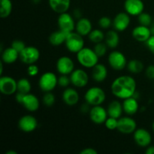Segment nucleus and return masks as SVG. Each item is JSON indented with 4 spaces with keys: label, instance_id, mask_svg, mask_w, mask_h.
<instances>
[{
    "label": "nucleus",
    "instance_id": "obj_37",
    "mask_svg": "<svg viewBox=\"0 0 154 154\" xmlns=\"http://www.w3.org/2000/svg\"><path fill=\"white\" fill-rule=\"evenodd\" d=\"M113 23V21L108 17H102L99 20V26L100 28L106 29H108Z\"/></svg>",
    "mask_w": 154,
    "mask_h": 154
},
{
    "label": "nucleus",
    "instance_id": "obj_23",
    "mask_svg": "<svg viewBox=\"0 0 154 154\" xmlns=\"http://www.w3.org/2000/svg\"><path fill=\"white\" fill-rule=\"evenodd\" d=\"M108 76V69L103 64L98 63L92 70V78L96 82L102 83L105 81Z\"/></svg>",
    "mask_w": 154,
    "mask_h": 154
},
{
    "label": "nucleus",
    "instance_id": "obj_1",
    "mask_svg": "<svg viewBox=\"0 0 154 154\" xmlns=\"http://www.w3.org/2000/svg\"><path fill=\"white\" fill-rule=\"evenodd\" d=\"M136 81L129 75H122L112 82L111 90L112 94L117 99H126L132 97L136 93Z\"/></svg>",
    "mask_w": 154,
    "mask_h": 154
},
{
    "label": "nucleus",
    "instance_id": "obj_36",
    "mask_svg": "<svg viewBox=\"0 0 154 154\" xmlns=\"http://www.w3.org/2000/svg\"><path fill=\"white\" fill-rule=\"evenodd\" d=\"M118 125V119L114 118V117H108L105 122V126L109 130H114L117 129Z\"/></svg>",
    "mask_w": 154,
    "mask_h": 154
},
{
    "label": "nucleus",
    "instance_id": "obj_28",
    "mask_svg": "<svg viewBox=\"0 0 154 154\" xmlns=\"http://www.w3.org/2000/svg\"><path fill=\"white\" fill-rule=\"evenodd\" d=\"M105 44L108 47L111 49H114L117 48L120 43V36H119L117 31L114 30H109L105 34Z\"/></svg>",
    "mask_w": 154,
    "mask_h": 154
},
{
    "label": "nucleus",
    "instance_id": "obj_50",
    "mask_svg": "<svg viewBox=\"0 0 154 154\" xmlns=\"http://www.w3.org/2000/svg\"><path fill=\"white\" fill-rule=\"evenodd\" d=\"M41 0H33V2H34L35 3H38Z\"/></svg>",
    "mask_w": 154,
    "mask_h": 154
},
{
    "label": "nucleus",
    "instance_id": "obj_47",
    "mask_svg": "<svg viewBox=\"0 0 154 154\" xmlns=\"http://www.w3.org/2000/svg\"><path fill=\"white\" fill-rule=\"evenodd\" d=\"M3 62L2 61L1 63H0V66H1V69H0V75L1 76H2V72H3Z\"/></svg>",
    "mask_w": 154,
    "mask_h": 154
},
{
    "label": "nucleus",
    "instance_id": "obj_21",
    "mask_svg": "<svg viewBox=\"0 0 154 154\" xmlns=\"http://www.w3.org/2000/svg\"><path fill=\"white\" fill-rule=\"evenodd\" d=\"M79 94L74 88H66L63 93V100L66 105L73 106L79 102Z\"/></svg>",
    "mask_w": 154,
    "mask_h": 154
},
{
    "label": "nucleus",
    "instance_id": "obj_27",
    "mask_svg": "<svg viewBox=\"0 0 154 154\" xmlns=\"http://www.w3.org/2000/svg\"><path fill=\"white\" fill-rule=\"evenodd\" d=\"M69 33H66L62 30L59 29L58 31L54 32L49 36V42L53 46H60L65 43L66 40V37Z\"/></svg>",
    "mask_w": 154,
    "mask_h": 154
},
{
    "label": "nucleus",
    "instance_id": "obj_32",
    "mask_svg": "<svg viewBox=\"0 0 154 154\" xmlns=\"http://www.w3.org/2000/svg\"><path fill=\"white\" fill-rule=\"evenodd\" d=\"M105 35L101 29H93L88 35V38L90 42L95 44L102 42V41L105 39Z\"/></svg>",
    "mask_w": 154,
    "mask_h": 154
},
{
    "label": "nucleus",
    "instance_id": "obj_22",
    "mask_svg": "<svg viewBox=\"0 0 154 154\" xmlns=\"http://www.w3.org/2000/svg\"><path fill=\"white\" fill-rule=\"evenodd\" d=\"M51 8L57 14L67 12L70 8L71 0H48Z\"/></svg>",
    "mask_w": 154,
    "mask_h": 154
},
{
    "label": "nucleus",
    "instance_id": "obj_44",
    "mask_svg": "<svg viewBox=\"0 0 154 154\" xmlns=\"http://www.w3.org/2000/svg\"><path fill=\"white\" fill-rule=\"evenodd\" d=\"M90 105H89L88 103L85 104V105H82V106H81V111H82L83 113H87V112H90Z\"/></svg>",
    "mask_w": 154,
    "mask_h": 154
},
{
    "label": "nucleus",
    "instance_id": "obj_42",
    "mask_svg": "<svg viewBox=\"0 0 154 154\" xmlns=\"http://www.w3.org/2000/svg\"><path fill=\"white\" fill-rule=\"evenodd\" d=\"M146 76L149 79H154V65H150L145 70Z\"/></svg>",
    "mask_w": 154,
    "mask_h": 154
},
{
    "label": "nucleus",
    "instance_id": "obj_31",
    "mask_svg": "<svg viewBox=\"0 0 154 154\" xmlns=\"http://www.w3.org/2000/svg\"><path fill=\"white\" fill-rule=\"evenodd\" d=\"M31 89V83L27 78H20L17 81V92L26 94L30 93Z\"/></svg>",
    "mask_w": 154,
    "mask_h": 154
},
{
    "label": "nucleus",
    "instance_id": "obj_24",
    "mask_svg": "<svg viewBox=\"0 0 154 154\" xmlns=\"http://www.w3.org/2000/svg\"><path fill=\"white\" fill-rule=\"evenodd\" d=\"M122 104H123V111L128 115H134L138 112L139 105H138L137 99L134 96L123 99V102Z\"/></svg>",
    "mask_w": 154,
    "mask_h": 154
},
{
    "label": "nucleus",
    "instance_id": "obj_7",
    "mask_svg": "<svg viewBox=\"0 0 154 154\" xmlns=\"http://www.w3.org/2000/svg\"><path fill=\"white\" fill-rule=\"evenodd\" d=\"M21 62L26 65L35 64L40 58V51L34 46H26L19 54Z\"/></svg>",
    "mask_w": 154,
    "mask_h": 154
},
{
    "label": "nucleus",
    "instance_id": "obj_30",
    "mask_svg": "<svg viewBox=\"0 0 154 154\" xmlns=\"http://www.w3.org/2000/svg\"><path fill=\"white\" fill-rule=\"evenodd\" d=\"M128 70L133 74L141 73L144 70V64L141 61L138 60H132L128 63L127 64Z\"/></svg>",
    "mask_w": 154,
    "mask_h": 154
},
{
    "label": "nucleus",
    "instance_id": "obj_46",
    "mask_svg": "<svg viewBox=\"0 0 154 154\" xmlns=\"http://www.w3.org/2000/svg\"><path fill=\"white\" fill-rule=\"evenodd\" d=\"M74 16L75 17H77V18H81V11H80V10H78V9H76V10L75 11H74Z\"/></svg>",
    "mask_w": 154,
    "mask_h": 154
},
{
    "label": "nucleus",
    "instance_id": "obj_33",
    "mask_svg": "<svg viewBox=\"0 0 154 154\" xmlns=\"http://www.w3.org/2000/svg\"><path fill=\"white\" fill-rule=\"evenodd\" d=\"M138 20L140 25L150 26L152 24V17L150 14L146 12H142L138 16Z\"/></svg>",
    "mask_w": 154,
    "mask_h": 154
},
{
    "label": "nucleus",
    "instance_id": "obj_9",
    "mask_svg": "<svg viewBox=\"0 0 154 154\" xmlns=\"http://www.w3.org/2000/svg\"><path fill=\"white\" fill-rule=\"evenodd\" d=\"M59 29L65 32L66 33H70L75 29V25L74 18L70 14L65 12L60 14L57 19Z\"/></svg>",
    "mask_w": 154,
    "mask_h": 154
},
{
    "label": "nucleus",
    "instance_id": "obj_29",
    "mask_svg": "<svg viewBox=\"0 0 154 154\" xmlns=\"http://www.w3.org/2000/svg\"><path fill=\"white\" fill-rule=\"evenodd\" d=\"M1 7H0V17L2 18H7L10 16L12 12L11 0H0Z\"/></svg>",
    "mask_w": 154,
    "mask_h": 154
},
{
    "label": "nucleus",
    "instance_id": "obj_16",
    "mask_svg": "<svg viewBox=\"0 0 154 154\" xmlns=\"http://www.w3.org/2000/svg\"><path fill=\"white\" fill-rule=\"evenodd\" d=\"M124 9L130 16H138L144 12V4L142 0H126Z\"/></svg>",
    "mask_w": 154,
    "mask_h": 154
},
{
    "label": "nucleus",
    "instance_id": "obj_6",
    "mask_svg": "<svg viewBox=\"0 0 154 154\" xmlns=\"http://www.w3.org/2000/svg\"><path fill=\"white\" fill-rule=\"evenodd\" d=\"M108 61L110 66L115 71L123 70L128 64L126 56L118 51H114L110 53Z\"/></svg>",
    "mask_w": 154,
    "mask_h": 154
},
{
    "label": "nucleus",
    "instance_id": "obj_38",
    "mask_svg": "<svg viewBox=\"0 0 154 154\" xmlns=\"http://www.w3.org/2000/svg\"><path fill=\"white\" fill-rule=\"evenodd\" d=\"M71 83L70 76L66 75H61L60 78H58V85L62 87H67Z\"/></svg>",
    "mask_w": 154,
    "mask_h": 154
},
{
    "label": "nucleus",
    "instance_id": "obj_35",
    "mask_svg": "<svg viewBox=\"0 0 154 154\" xmlns=\"http://www.w3.org/2000/svg\"><path fill=\"white\" fill-rule=\"evenodd\" d=\"M108 45L105 43H103V42H100V43H97L95 45L94 51L96 52V54H97L99 57H104V56L106 54L107 51H108Z\"/></svg>",
    "mask_w": 154,
    "mask_h": 154
},
{
    "label": "nucleus",
    "instance_id": "obj_12",
    "mask_svg": "<svg viewBox=\"0 0 154 154\" xmlns=\"http://www.w3.org/2000/svg\"><path fill=\"white\" fill-rule=\"evenodd\" d=\"M89 114H90L91 121L97 125L105 123L108 116L107 110L101 105H96V106L92 107Z\"/></svg>",
    "mask_w": 154,
    "mask_h": 154
},
{
    "label": "nucleus",
    "instance_id": "obj_48",
    "mask_svg": "<svg viewBox=\"0 0 154 154\" xmlns=\"http://www.w3.org/2000/svg\"><path fill=\"white\" fill-rule=\"evenodd\" d=\"M5 154H17V153L14 150H9V151L6 152Z\"/></svg>",
    "mask_w": 154,
    "mask_h": 154
},
{
    "label": "nucleus",
    "instance_id": "obj_19",
    "mask_svg": "<svg viewBox=\"0 0 154 154\" xmlns=\"http://www.w3.org/2000/svg\"><path fill=\"white\" fill-rule=\"evenodd\" d=\"M132 37L139 42H146L151 36V31L149 26L139 25L135 26L132 32Z\"/></svg>",
    "mask_w": 154,
    "mask_h": 154
},
{
    "label": "nucleus",
    "instance_id": "obj_17",
    "mask_svg": "<svg viewBox=\"0 0 154 154\" xmlns=\"http://www.w3.org/2000/svg\"><path fill=\"white\" fill-rule=\"evenodd\" d=\"M130 15L126 12L117 14L113 20L112 26L117 32H123L129 27L130 24Z\"/></svg>",
    "mask_w": 154,
    "mask_h": 154
},
{
    "label": "nucleus",
    "instance_id": "obj_25",
    "mask_svg": "<svg viewBox=\"0 0 154 154\" xmlns=\"http://www.w3.org/2000/svg\"><path fill=\"white\" fill-rule=\"evenodd\" d=\"M19 58V53L12 47L8 48L2 51V61L5 64H12Z\"/></svg>",
    "mask_w": 154,
    "mask_h": 154
},
{
    "label": "nucleus",
    "instance_id": "obj_11",
    "mask_svg": "<svg viewBox=\"0 0 154 154\" xmlns=\"http://www.w3.org/2000/svg\"><path fill=\"white\" fill-rule=\"evenodd\" d=\"M18 127L22 132L27 133L32 132L37 129L38 120L32 115H24L20 118L18 121Z\"/></svg>",
    "mask_w": 154,
    "mask_h": 154
},
{
    "label": "nucleus",
    "instance_id": "obj_4",
    "mask_svg": "<svg viewBox=\"0 0 154 154\" xmlns=\"http://www.w3.org/2000/svg\"><path fill=\"white\" fill-rule=\"evenodd\" d=\"M84 36L80 35L77 32H72L69 33L65 42L66 48L68 51L73 54H77L81 49L84 48Z\"/></svg>",
    "mask_w": 154,
    "mask_h": 154
},
{
    "label": "nucleus",
    "instance_id": "obj_15",
    "mask_svg": "<svg viewBox=\"0 0 154 154\" xmlns=\"http://www.w3.org/2000/svg\"><path fill=\"white\" fill-rule=\"evenodd\" d=\"M134 140L137 145L141 147H147L150 145L152 141V136L150 132L144 128L136 129L134 132Z\"/></svg>",
    "mask_w": 154,
    "mask_h": 154
},
{
    "label": "nucleus",
    "instance_id": "obj_49",
    "mask_svg": "<svg viewBox=\"0 0 154 154\" xmlns=\"http://www.w3.org/2000/svg\"><path fill=\"white\" fill-rule=\"evenodd\" d=\"M150 31H151V34L154 35V23L151 24V27H150Z\"/></svg>",
    "mask_w": 154,
    "mask_h": 154
},
{
    "label": "nucleus",
    "instance_id": "obj_40",
    "mask_svg": "<svg viewBox=\"0 0 154 154\" xmlns=\"http://www.w3.org/2000/svg\"><path fill=\"white\" fill-rule=\"evenodd\" d=\"M38 67L35 64H31L28 66V68H27V74L30 77L36 76L38 74Z\"/></svg>",
    "mask_w": 154,
    "mask_h": 154
},
{
    "label": "nucleus",
    "instance_id": "obj_41",
    "mask_svg": "<svg viewBox=\"0 0 154 154\" xmlns=\"http://www.w3.org/2000/svg\"><path fill=\"white\" fill-rule=\"evenodd\" d=\"M146 46L148 48L149 51L154 54V35H151L148 40L145 42Z\"/></svg>",
    "mask_w": 154,
    "mask_h": 154
},
{
    "label": "nucleus",
    "instance_id": "obj_39",
    "mask_svg": "<svg viewBox=\"0 0 154 154\" xmlns=\"http://www.w3.org/2000/svg\"><path fill=\"white\" fill-rule=\"evenodd\" d=\"M11 47H12L14 49L16 50L20 54L26 46L25 43L23 42H22L21 40H14L12 42Z\"/></svg>",
    "mask_w": 154,
    "mask_h": 154
},
{
    "label": "nucleus",
    "instance_id": "obj_3",
    "mask_svg": "<svg viewBox=\"0 0 154 154\" xmlns=\"http://www.w3.org/2000/svg\"><path fill=\"white\" fill-rule=\"evenodd\" d=\"M85 100L91 106L101 105L106 99L105 91L101 87H93L87 90L85 93Z\"/></svg>",
    "mask_w": 154,
    "mask_h": 154
},
{
    "label": "nucleus",
    "instance_id": "obj_2",
    "mask_svg": "<svg viewBox=\"0 0 154 154\" xmlns=\"http://www.w3.org/2000/svg\"><path fill=\"white\" fill-rule=\"evenodd\" d=\"M77 60L78 63L87 69H93L99 63V58L94 50L89 48H84L77 53Z\"/></svg>",
    "mask_w": 154,
    "mask_h": 154
},
{
    "label": "nucleus",
    "instance_id": "obj_10",
    "mask_svg": "<svg viewBox=\"0 0 154 154\" xmlns=\"http://www.w3.org/2000/svg\"><path fill=\"white\" fill-rule=\"evenodd\" d=\"M71 83L78 88L86 87L88 84L89 76L87 72L81 69H75L70 75Z\"/></svg>",
    "mask_w": 154,
    "mask_h": 154
},
{
    "label": "nucleus",
    "instance_id": "obj_18",
    "mask_svg": "<svg viewBox=\"0 0 154 154\" xmlns=\"http://www.w3.org/2000/svg\"><path fill=\"white\" fill-rule=\"evenodd\" d=\"M20 104L30 112L36 111L40 106V102L37 96L30 93L23 95Z\"/></svg>",
    "mask_w": 154,
    "mask_h": 154
},
{
    "label": "nucleus",
    "instance_id": "obj_43",
    "mask_svg": "<svg viewBox=\"0 0 154 154\" xmlns=\"http://www.w3.org/2000/svg\"><path fill=\"white\" fill-rule=\"evenodd\" d=\"M80 154H98V151L95 150L94 148L91 147H87V148L84 149L80 152Z\"/></svg>",
    "mask_w": 154,
    "mask_h": 154
},
{
    "label": "nucleus",
    "instance_id": "obj_8",
    "mask_svg": "<svg viewBox=\"0 0 154 154\" xmlns=\"http://www.w3.org/2000/svg\"><path fill=\"white\" fill-rule=\"evenodd\" d=\"M0 92L5 96H11L17 92V81L10 76L0 78Z\"/></svg>",
    "mask_w": 154,
    "mask_h": 154
},
{
    "label": "nucleus",
    "instance_id": "obj_13",
    "mask_svg": "<svg viewBox=\"0 0 154 154\" xmlns=\"http://www.w3.org/2000/svg\"><path fill=\"white\" fill-rule=\"evenodd\" d=\"M137 129V123L134 119L130 117H120L118 119L117 130L123 134L134 133Z\"/></svg>",
    "mask_w": 154,
    "mask_h": 154
},
{
    "label": "nucleus",
    "instance_id": "obj_14",
    "mask_svg": "<svg viewBox=\"0 0 154 154\" xmlns=\"http://www.w3.org/2000/svg\"><path fill=\"white\" fill-rule=\"evenodd\" d=\"M57 70L60 75H70L75 70V63L73 60L69 57L63 56L60 57L57 62Z\"/></svg>",
    "mask_w": 154,
    "mask_h": 154
},
{
    "label": "nucleus",
    "instance_id": "obj_45",
    "mask_svg": "<svg viewBox=\"0 0 154 154\" xmlns=\"http://www.w3.org/2000/svg\"><path fill=\"white\" fill-rule=\"evenodd\" d=\"M146 154H154V146L149 145L145 150Z\"/></svg>",
    "mask_w": 154,
    "mask_h": 154
},
{
    "label": "nucleus",
    "instance_id": "obj_26",
    "mask_svg": "<svg viewBox=\"0 0 154 154\" xmlns=\"http://www.w3.org/2000/svg\"><path fill=\"white\" fill-rule=\"evenodd\" d=\"M107 111H108V117L119 119L121 117L122 113L123 111V104H121L117 100L112 101L108 105Z\"/></svg>",
    "mask_w": 154,
    "mask_h": 154
},
{
    "label": "nucleus",
    "instance_id": "obj_34",
    "mask_svg": "<svg viewBox=\"0 0 154 154\" xmlns=\"http://www.w3.org/2000/svg\"><path fill=\"white\" fill-rule=\"evenodd\" d=\"M56 101L55 96L51 92H46L42 98V102L46 107H52Z\"/></svg>",
    "mask_w": 154,
    "mask_h": 154
},
{
    "label": "nucleus",
    "instance_id": "obj_51",
    "mask_svg": "<svg viewBox=\"0 0 154 154\" xmlns=\"http://www.w3.org/2000/svg\"><path fill=\"white\" fill-rule=\"evenodd\" d=\"M152 128H153V130L154 131V121H153V124H152Z\"/></svg>",
    "mask_w": 154,
    "mask_h": 154
},
{
    "label": "nucleus",
    "instance_id": "obj_20",
    "mask_svg": "<svg viewBox=\"0 0 154 154\" xmlns=\"http://www.w3.org/2000/svg\"><path fill=\"white\" fill-rule=\"evenodd\" d=\"M75 30L82 36H88L93 30V25L91 21L85 17H81L77 21L75 25Z\"/></svg>",
    "mask_w": 154,
    "mask_h": 154
},
{
    "label": "nucleus",
    "instance_id": "obj_5",
    "mask_svg": "<svg viewBox=\"0 0 154 154\" xmlns=\"http://www.w3.org/2000/svg\"><path fill=\"white\" fill-rule=\"evenodd\" d=\"M58 85V78L51 72H48L41 75L38 80V87L43 92H51Z\"/></svg>",
    "mask_w": 154,
    "mask_h": 154
}]
</instances>
